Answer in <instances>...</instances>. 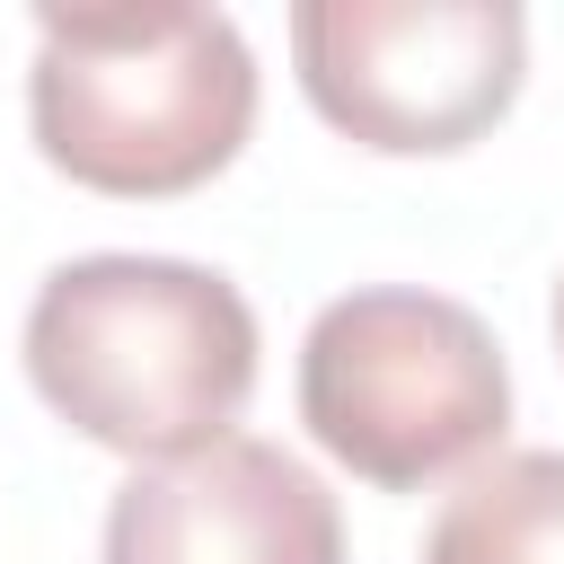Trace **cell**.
Instances as JSON below:
<instances>
[{"instance_id":"6da1fadb","label":"cell","mask_w":564,"mask_h":564,"mask_svg":"<svg viewBox=\"0 0 564 564\" xmlns=\"http://www.w3.org/2000/svg\"><path fill=\"white\" fill-rule=\"evenodd\" d=\"M18 361L79 441L159 467L238 432L264 370V326L220 264L97 247L35 282Z\"/></svg>"},{"instance_id":"7a4b0ae2","label":"cell","mask_w":564,"mask_h":564,"mask_svg":"<svg viewBox=\"0 0 564 564\" xmlns=\"http://www.w3.org/2000/svg\"><path fill=\"white\" fill-rule=\"evenodd\" d=\"M264 70L229 9H35L26 132L53 176L167 203L212 185L256 132Z\"/></svg>"},{"instance_id":"3957f363","label":"cell","mask_w":564,"mask_h":564,"mask_svg":"<svg viewBox=\"0 0 564 564\" xmlns=\"http://www.w3.org/2000/svg\"><path fill=\"white\" fill-rule=\"evenodd\" d=\"M300 423L344 476L423 494L441 476H476L502 449L511 361L467 300L361 282L335 291L300 335Z\"/></svg>"},{"instance_id":"277c9868","label":"cell","mask_w":564,"mask_h":564,"mask_svg":"<svg viewBox=\"0 0 564 564\" xmlns=\"http://www.w3.org/2000/svg\"><path fill=\"white\" fill-rule=\"evenodd\" d=\"M300 97L379 159H449L485 141L529 79L520 0H300Z\"/></svg>"},{"instance_id":"5b68a950","label":"cell","mask_w":564,"mask_h":564,"mask_svg":"<svg viewBox=\"0 0 564 564\" xmlns=\"http://www.w3.org/2000/svg\"><path fill=\"white\" fill-rule=\"evenodd\" d=\"M97 564H344V511L282 441L229 432L194 458L132 467L106 502Z\"/></svg>"},{"instance_id":"8992f818","label":"cell","mask_w":564,"mask_h":564,"mask_svg":"<svg viewBox=\"0 0 564 564\" xmlns=\"http://www.w3.org/2000/svg\"><path fill=\"white\" fill-rule=\"evenodd\" d=\"M423 564H564V449H494L423 529Z\"/></svg>"},{"instance_id":"52a82bcc","label":"cell","mask_w":564,"mask_h":564,"mask_svg":"<svg viewBox=\"0 0 564 564\" xmlns=\"http://www.w3.org/2000/svg\"><path fill=\"white\" fill-rule=\"evenodd\" d=\"M546 326H555V352H564V273H555V300H546Z\"/></svg>"}]
</instances>
